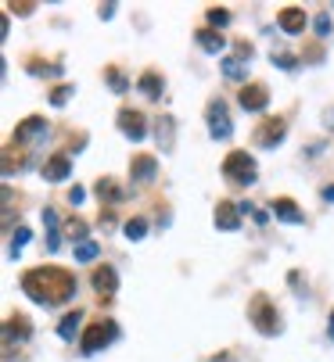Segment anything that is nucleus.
I'll list each match as a JSON object with an SVG mask.
<instances>
[{"label": "nucleus", "mask_w": 334, "mask_h": 362, "mask_svg": "<svg viewBox=\"0 0 334 362\" xmlns=\"http://www.w3.org/2000/svg\"><path fill=\"white\" fill-rule=\"evenodd\" d=\"M22 291L36 305H65L76 298V276L61 266H40L22 276Z\"/></svg>", "instance_id": "f257e3e1"}, {"label": "nucleus", "mask_w": 334, "mask_h": 362, "mask_svg": "<svg viewBox=\"0 0 334 362\" xmlns=\"http://www.w3.org/2000/svg\"><path fill=\"white\" fill-rule=\"evenodd\" d=\"M248 319H252V327L262 337H277V330H281V323H277V305H269L266 294H256L252 302H248Z\"/></svg>", "instance_id": "f03ea898"}, {"label": "nucleus", "mask_w": 334, "mask_h": 362, "mask_svg": "<svg viewBox=\"0 0 334 362\" xmlns=\"http://www.w3.org/2000/svg\"><path fill=\"white\" fill-rule=\"evenodd\" d=\"M223 176L231 180L234 187H252L259 173H256V162H252L248 151H231L223 158Z\"/></svg>", "instance_id": "7ed1b4c3"}, {"label": "nucleus", "mask_w": 334, "mask_h": 362, "mask_svg": "<svg viewBox=\"0 0 334 362\" xmlns=\"http://www.w3.org/2000/svg\"><path fill=\"white\" fill-rule=\"evenodd\" d=\"M115 337H119V323H112V319H101V323L87 327V334L79 337V352L83 355H97L101 348H108Z\"/></svg>", "instance_id": "20e7f679"}, {"label": "nucleus", "mask_w": 334, "mask_h": 362, "mask_svg": "<svg viewBox=\"0 0 334 362\" xmlns=\"http://www.w3.org/2000/svg\"><path fill=\"white\" fill-rule=\"evenodd\" d=\"M205 119H208V133H212V140L234 137V119H231V112H226V104H223V101H212V104H208Z\"/></svg>", "instance_id": "39448f33"}, {"label": "nucleus", "mask_w": 334, "mask_h": 362, "mask_svg": "<svg viewBox=\"0 0 334 362\" xmlns=\"http://www.w3.org/2000/svg\"><path fill=\"white\" fill-rule=\"evenodd\" d=\"M284 137H287V122L284 119H266L259 130H256V144L259 147H277V144H284Z\"/></svg>", "instance_id": "423d86ee"}, {"label": "nucleus", "mask_w": 334, "mask_h": 362, "mask_svg": "<svg viewBox=\"0 0 334 362\" xmlns=\"http://www.w3.org/2000/svg\"><path fill=\"white\" fill-rule=\"evenodd\" d=\"M40 137H47V119H40V115H29L15 126V140L18 144H33Z\"/></svg>", "instance_id": "0eeeda50"}, {"label": "nucleus", "mask_w": 334, "mask_h": 362, "mask_svg": "<svg viewBox=\"0 0 334 362\" xmlns=\"http://www.w3.org/2000/svg\"><path fill=\"white\" fill-rule=\"evenodd\" d=\"M241 108L244 112H262L269 104V90L262 87V83H248V87H241Z\"/></svg>", "instance_id": "6e6552de"}, {"label": "nucleus", "mask_w": 334, "mask_h": 362, "mask_svg": "<svg viewBox=\"0 0 334 362\" xmlns=\"http://www.w3.org/2000/svg\"><path fill=\"white\" fill-rule=\"evenodd\" d=\"M119 130L126 133L130 140H144V137H148V122H144V115H140V112L122 108V112H119Z\"/></svg>", "instance_id": "1a4fd4ad"}, {"label": "nucleus", "mask_w": 334, "mask_h": 362, "mask_svg": "<svg viewBox=\"0 0 334 362\" xmlns=\"http://www.w3.org/2000/svg\"><path fill=\"white\" fill-rule=\"evenodd\" d=\"M40 173H44L47 183H65L69 173H72V162H69V155H54V158L44 162V169H40Z\"/></svg>", "instance_id": "9d476101"}, {"label": "nucleus", "mask_w": 334, "mask_h": 362, "mask_svg": "<svg viewBox=\"0 0 334 362\" xmlns=\"http://www.w3.org/2000/svg\"><path fill=\"white\" fill-rule=\"evenodd\" d=\"M155 173H158V162H155L151 155H137V158L130 162V180H133V183H151Z\"/></svg>", "instance_id": "9b49d317"}, {"label": "nucleus", "mask_w": 334, "mask_h": 362, "mask_svg": "<svg viewBox=\"0 0 334 362\" xmlns=\"http://www.w3.org/2000/svg\"><path fill=\"white\" fill-rule=\"evenodd\" d=\"M216 230H226V233H234V230H241V212H237V205H231V201H219L216 205Z\"/></svg>", "instance_id": "f8f14e48"}, {"label": "nucleus", "mask_w": 334, "mask_h": 362, "mask_svg": "<svg viewBox=\"0 0 334 362\" xmlns=\"http://www.w3.org/2000/svg\"><path fill=\"white\" fill-rule=\"evenodd\" d=\"M94 291L104 294V298H112L119 291V273H115V266H97L94 269Z\"/></svg>", "instance_id": "ddd939ff"}, {"label": "nucleus", "mask_w": 334, "mask_h": 362, "mask_svg": "<svg viewBox=\"0 0 334 362\" xmlns=\"http://www.w3.org/2000/svg\"><path fill=\"white\" fill-rule=\"evenodd\" d=\"M44 241H47V251L61 248V216L54 208H44Z\"/></svg>", "instance_id": "4468645a"}, {"label": "nucleus", "mask_w": 334, "mask_h": 362, "mask_svg": "<svg viewBox=\"0 0 334 362\" xmlns=\"http://www.w3.org/2000/svg\"><path fill=\"white\" fill-rule=\"evenodd\" d=\"M277 26H281L284 33H291V36H299V33L306 29V11H302V8H284V11L277 15Z\"/></svg>", "instance_id": "2eb2a0df"}, {"label": "nucleus", "mask_w": 334, "mask_h": 362, "mask_svg": "<svg viewBox=\"0 0 334 362\" xmlns=\"http://www.w3.org/2000/svg\"><path fill=\"white\" fill-rule=\"evenodd\" d=\"M274 216L281 219V223H291V226H299V223H306V216H302V208L291 201V198H281V201H274Z\"/></svg>", "instance_id": "dca6fc26"}, {"label": "nucleus", "mask_w": 334, "mask_h": 362, "mask_svg": "<svg viewBox=\"0 0 334 362\" xmlns=\"http://www.w3.org/2000/svg\"><path fill=\"white\" fill-rule=\"evenodd\" d=\"M33 337V323L26 316H11L8 323H4V341L11 345V341H29Z\"/></svg>", "instance_id": "f3484780"}, {"label": "nucleus", "mask_w": 334, "mask_h": 362, "mask_svg": "<svg viewBox=\"0 0 334 362\" xmlns=\"http://www.w3.org/2000/svg\"><path fill=\"white\" fill-rule=\"evenodd\" d=\"M97 198H101V205H115V201L126 198V190H122L112 176H101L97 180Z\"/></svg>", "instance_id": "a211bd4d"}, {"label": "nucleus", "mask_w": 334, "mask_h": 362, "mask_svg": "<svg viewBox=\"0 0 334 362\" xmlns=\"http://www.w3.org/2000/svg\"><path fill=\"white\" fill-rule=\"evenodd\" d=\"M194 44H198L205 54H219V51L226 47V40H223L216 29H198V33H194Z\"/></svg>", "instance_id": "6ab92c4d"}, {"label": "nucleus", "mask_w": 334, "mask_h": 362, "mask_svg": "<svg viewBox=\"0 0 334 362\" xmlns=\"http://www.w3.org/2000/svg\"><path fill=\"white\" fill-rule=\"evenodd\" d=\"M79 327H83V312H79V309H76V312H65V316H61V323H58V337H61V341H76ZM79 337H83V334H79Z\"/></svg>", "instance_id": "aec40b11"}, {"label": "nucleus", "mask_w": 334, "mask_h": 362, "mask_svg": "<svg viewBox=\"0 0 334 362\" xmlns=\"http://www.w3.org/2000/svg\"><path fill=\"white\" fill-rule=\"evenodd\" d=\"M162 90H165V83H162L158 72H144V76H140V94H144V97L162 101Z\"/></svg>", "instance_id": "412c9836"}, {"label": "nucleus", "mask_w": 334, "mask_h": 362, "mask_svg": "<svg viewBox=\"0 0 334 362\" xmlns=\"http://www.w3.org/2000/svg\"><path fill=\"white\" fill-rule=\"evenodd\" d=\"M223 76H226V79H234V83H244V79H248L244 61H237V58H223Z\"/></svg>", "instance_id": "4be33fe9"}, {"label": "nucleus", "mask_w": 334, "mask_h": 362, "mask_svg": "<svg viewBox=\"0 0 334 362\" xmlns=\"http://www.w3.org/2000/svg\"><path fill=\"white\" fill-rule=\"evenodd\" d=\"M158 147L162 151H173V119L169 115L158 119Z\"/></svg>", "instance_id": "5701e85b"}, {"label": "nucleus", "mask_w": 334, "mask_h": 362, "mask_svg": "<svg viewBox=\"0 0 334 362\" xmlns=\"http://www.w3.org/2000/svg\"><path fill=\"white\" fill-rule=\"evenodd\" d=\"M72 255H76V262H94L101 255V248H97V241H83V244L72 248Z\"/></svg>", "instance_id": "b1692460"}, {"label": "nucleus", "mask_w": 334, "mask_h": 362, "mask_svg": "<svg viewBox=\"0 0 334 362\" xmlns=\"http://www.w3.org/2000/svg\"><path fill=\"white\" fill-rule=\"evenodd\" d=\"M104 79H108V90H112V94H126V90H130V79L122 76L119 69H108V72H104Z\"/></svg>", "instance_id": "393cba45"}, {"label": "nucleus", "mask_w": 334, "mask_h": 362, "mask_svg": "<svg viewBox=\"0 0 334 362\" xmlns=\"http://www.w3.org/2000/svg\"><path fill=\"white\" fill-rule=\"evenodd\" d=\"M29 237H33L29 226H18V230L11 233V259H18V251H22V244H29Z\"/></svg>", "instance_id": "a878e982"}, {"label": "nucleus", "mask_w": 334, "mask_h": 362, "mask_svg": "<svg viewBox=\"0 0 334 362\" xmlns=\"http://www.w3.org/2000/svg\"><path fill=\"white\" fill-rule=\"evenodd\" d=\"M208 26H212L216 33L223 26H231V11H226V8H208Z\"/></svg>", "instance_id": "bb28decb"}, {"label": "nucleus", "mask_w": 334, "mask_h": 362, "mask_svg": "<svg viewBox=\"0 0 334 362\" xmlns=\"http://www.w3.org/2000/svg\"><path fill=\"white\" fill-rule=\"evenodd\" d=\"M122 233H126V241H140L144 233H148V223H144V219H130L126 226H122Z\"/></svg>", "instance_id": "cd10ccee"}, {"label": "nucleus", "mask_w": 334, "mask_h": 362, "mask_svg": "<svg viewBox=\"0 0 334 362\" xmlns=\"http://www.w3.org/2000/svg\"><path fill=\"white\" fill-rule=\"evenodd\" d=\"M269 61H274L277 69H284V72H295V69H299V58H295V54H277V51H274V58H269Z\"/></svg>", "instance_id": "c85d7f7f"}, {"label": "nucleus", "mask_w": 334, "mask_h": 362, "mask_svg": "<svg viewBox=\"0 0 334 362\" xmlns=\"http://www.w3.org/2000/svg\"><path fill=\"white\" fill-rule=\"evenodd\" d=\"M69 237H72L76 244H83V241H90V237H87V223H79V219H72V223H69Z\"/></svg>", "instance_id": "c756f323"}, {"label": "nucleus", "mask_w": 334, "mask_h": 362, "mask_svg": "<svg viewBox=\"0 0 334 362\" xmlns=\"http://www.w3.org/2000/svg\"><path fill=\"white\" fill-rule=\"evenodd\" d=\"M76 94V87H58L54 94H51V104H54V108H65V101Z\"/></svg>", "instance_id": "7c9ffc66"}, {"label": "nucleus", "mask_w": 334, "mask_h": 362, "mask_svg": "<svg viewBox=\"0 0 334 362\" xmlns=\"http://www.w3.org/2000/svg\"><path fill=\"white\" fill-rule=\"evenodd\" d=\"M312 29H317V36H331V15H317L312 18Z\"/></svg>", "instance_id": "2f4dec72"}, {"label": "nucleus", "mask_w": 334, "mask_h": 362, "mask_svg": "<svg viewBox=\"0 0 334 362\" xmlns=\"http://www.w3.org/2000/svg\"><path fill=\"white\" fill-rule=\"evenodd\" d=\"M97 226H101L104 233H112V230H115V216H112V212H101V219H97Z\"/></svg>", "instance_id": "473e14b6"}, {"label": "nucleus", "mask_w": 334, "mask_h": 362, "mask_svg": "<svg viewBox=\"0 0 334 362\" xmlns=\"http://www.w3.org/2000/svg\"><path fill=\"white\" fill-rule=\"evenodd\" d=\"M83 201H87V194H83V187H72V190H69V205H72V208H79Z\"/></svg>", "instance_id": "72a5a7b5"}, {"label": "nucleus", "mask_w": 334, "mask_h": 362, "mask_svg": "<svg viewBox=\"0 0 334 362\" xmlns=\"http://www.w3.org/2000/svg\"><path fill=\"white\" fill-rule=\"evenodd\" d=\"M287 284H291V291H295V294H306V287H302V273H287Z\"/></svg>", "instance_id": "f704fd0d"}, {"label": "nucleus", "mask_w": 334, "mask_h": 362, "mask_svg": "<svg viewBox=\"0 0 334 362\" xmlns=\"http://www.w3.org/2000/svg\"><path fill=\"white\" fill-rule=\"evenodd\" d=\"M97 15L104 18V22H108V18L115 15V4H101V8H97Z\"/></svg>", "instance_id": "c9c22d12"}, {"label": "nucleus", "mask_w": 334, "mask_h": 362, "mask_svg": "<svg viewBox=\"0 0 334 362\" xmlns=\"http://www.w3.org/2000/svg\"><path fill=\"white\" fill-rule=\"evenodd\" d=\"M252 219H256V226H266V223H269V212H262V208H259Z\"/></svg>", "instance_id": "e433bc0d"}, {"label": "nucleus", "mask_w": 334, "mask_h": 362, "mask_svg": "<svg viewBox=\"0 0 334 362\" xmlns=\"http://www.w3.org/2000/svg\"><path fill=\"white\" fill-rule=\"evenodd\" d=\"M320 198H324V201H334V183H327V187L320 190Z\"/></svg>", "instance_id": "4c0bfd02"}, {"label": "nucleus", "mask_w": 334, "mask_h": 362, "mask_svg": "<svg viewBox=\"0 0 334 362\" xmlns=\"http://www.w3.org/2000/svg\"><path fill=\"white\" fill-rule=\"evenodd\" d=\"M208 362H234V359H231V352H219V355L208 359Z\"/></svg>", "instance_id": "58836bf2"}, {"label": "nucleus", "mask_w": 334, "mask_h": 362, "mask_svg": "<svg viewBox=\"0 0 334 362\" xmlns=\"http://www.w3.org/2000/svg\"><path fill=\"white\" fill-rule=\"evenodd\" d=\"M327 337L334 341V312H331V319H327Z\"/></svg>", "instance_id": "ea45409f"}, {"label": "nucleus", "mask_w": 334, "mask_h": 362, "mask_svg": "<svg viewBox=\"0 0 334 362\" xmlns=\"http://www.w3.org/2000/svg\"><path fill=\"white\" fill-rule=\"evenodd\" d=\"M324 122H327V126H331V130H334V112H327V115H324Z\"/></svg>", "instance_id": "a19ab883"}]
</instances>
